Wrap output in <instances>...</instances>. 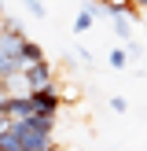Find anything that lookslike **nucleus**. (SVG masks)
Listing matches in <instances>:
<instances>
[{"mask_svg":"<svg viewBox=\"0 0 147 151\" xmlns=\"http://www.w3.org/2000/svg\"><path fill=\"white\" fill-rule=\"evenodd\" d=\"M11 129H15V137H19V147L22 151H59L55 147V137H51L55 118L33 114V118H26V122H15Z\"/></svg>","mask_w":147,"mask_h":151,"instance_id":"f257e3e1","label":"nucleus"},{"mask_svg":"<svg viewBox=\"0 0 147 151\" xmlns=\"http://www.w3.org/2000/svg\"><path fill=\"white\" fill-rule=\"evenodd\" d=\"M22 78H26L29 92H37V88H51V85H55V74H51V63H48V59L29 63L26 70H22Z\"/></svg>","mask_w":147,"mask_h":151,"instance_id":"f03ea898","label":"nucleus"},{"mask_svg":"<svg viewBox=\"0 0 147 151\" xmlns=\"http://www.w3.org/2000/svg\"><path fill=\"white\" fill-rule=\"evenodd\" d=\"M29 96H33L37 114H44V118H55L59 107H63V96L55 92V85H51V88H37V92H29Z\"/></svg>","mask_w":147,"mask_h":151,"instance_id":"7ed1b4c3","label":"nucleus"},{"mask_svg":"<svg viewBox=\"0 0 147 151\" xmlns=\"http://www.w3.org/2000/svg\"><path fill=\"white\" fill-rule=\"evenodd\" d=\"M22 59H26V66L29 63H41V59H44V48L37 41H29V37H22Z\"/></svg>","mask_w":147,"mask_h":151,"instance_id":"20e7f679","label":"nucleus"},{"mask_svg":"<svg viewBox=\"0 0 147 151\" xmlns=\"http://www.w3.org/2000/svg\"><path fill=\"white\" fill-rule=\"evenodd\" d=\"M92 22H96V7L88 4V7H81V15L74 19V33H85V29H92Z\"/></svg>","mask_w":147,"mask_h":151,"instance_id":"39448f33","label":"nucleus"},{"mask_svg":"<svg viewBox=\"0 0 147 151\" xmlns=\"http://www.w3.org/2000/svg\"><path fill=\"white\" fill-rule=\"evenodd\" d=\"M107 59H110V66H114V70H125V66H129V48H114Z\"/></svg>","mask_w":147,"mask_h":151,"instance_id":"423d86ee","label":"nucleus"},{"mask_svg":"<svg viewBox=\"0 0 147 151\" xmlns=\"http://www.w3.org/2000/svg\"><path fill=\"white\" fill-rule=\"evenodd\" d=\"M114 33L121 37V41H132V26H129L125 15H114Z\"/></svg>","mask_w":147,"mask_h":151,"instance_id":"0eeeda50","label":"nucleus"},{"mask_svg":"<svg viewBox=\"0 0 147 151\" xmlns=\"http://www.w3.org/2000/svg\"><path fill=\"white\" fill-rule=\"evenodd\" d=\"M26 11L33 15V19H44V15H48V7H44V0H26Z\"/></svg>","mask_w":147,"mask_h":151,"instance_id":"6e6552de","label":"nucleus"},{"mask_svg":"<svg viewBox=\"0 0 147 151\" xmlns=\"http://www.w3.org/2000/svg\"><path fill=\"white\" fill-rule=\"evenodd\" d=\"M110 111H114V114H125V111H129V100H125V96H110Z\"/></svg>","mask_w":147,"mask_h":151,"instance_id":"1a4fd4ad","label":"nucleus"},{"mask_svg":"<svg viewBox=\"0 0 147 151\" xmlns=\"http://www.w3.org/2000/svg\"><path fill=\"white\" fill-rule=\"evenodd\" d=\"M132 4H136V7H140V11H147V0H132Z\"/></svg>","mask_w":147,"mask_h":151,"instance_id":"9d476101","label":"nucleus"},{"mask_svg":"<svg viewBox=\"0 0 147 151\" xmlns=\"http://www.w3.org/2000/svg\"><path fill=\"white\" fill-rule=\"evenodd\" d=\"M0 19H4V4H0Z\"/></svg>","mask_w":147,"mask_h":151,"instance_id":"9b49d317","label":"nucleus"}]
</instances>
